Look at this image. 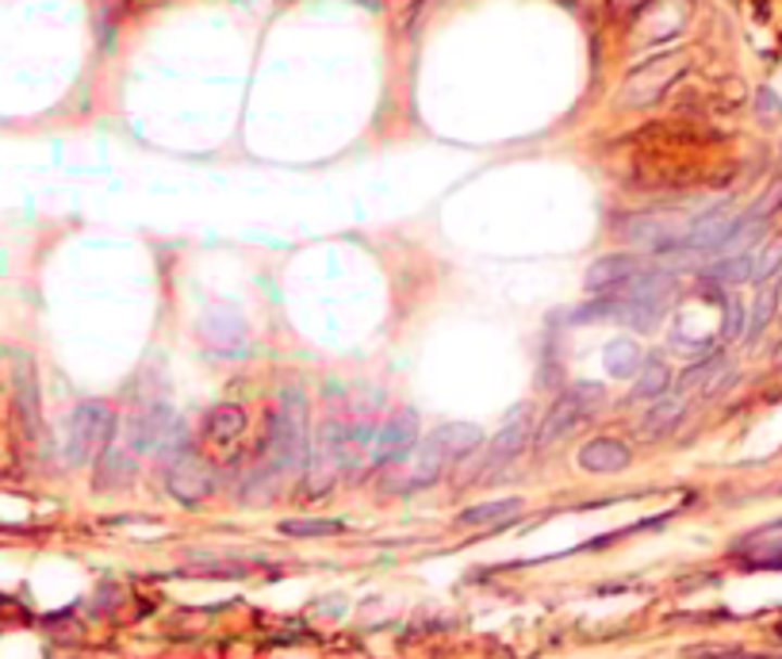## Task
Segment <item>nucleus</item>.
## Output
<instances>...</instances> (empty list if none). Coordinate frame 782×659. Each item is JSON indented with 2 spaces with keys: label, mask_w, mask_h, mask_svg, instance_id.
<instances>
[{
  "label": "nucleus",
  "mask_w": 782,
  "mask_h": 659,
  "mask_svg": "<svg viewBox=\"0 0 782 659\" xmlns=\"http://www.w3.org/2000/svg\"><path fill=\"white\" fill-rule=\"evenodd\" d=\"M311 456V426H307V400H303L300 388H285L280 391L277 415L269 426V460L273 472H295V468H307Z\"/></svg>",
  "instance_id": "1"
},
{
  "label": "nucleus",
  "mask_w": 782,
  "mask_h": 659,
  "mask_svg": "<svg viewBox=\"0 0 782 659\" xmlns=\"http://www.w3.org/2000/svg\"><path fill=\"white\" fill-rule=\"evenodd\" d=\"M345 465V426L342 422H323L318 433L311 438V456H307V495L318 498L330 491L338 480V468Z\"/></svg>",
  "instance_id": "7"
},
{
  "label": "nucleus",
  "mask_w": 782,
  "mask_h": 659,
  "mask_svg": "<svg viewBox=\"0 0 782 659\" xmlns=\"http://www.w3.org/2000/svg\"><path fill=\"white\" fill-rule=\"evenodd\" d=\"M526 510V503L521 498H499V503H480V506H468L465 514H461V525H468V530H499V525H506V521H514L518 514Z\"/></svg>",
  "instance_id": "16"
},
{
  "label": "nucleus",
  "mask_w": 782,
  "mask_h": 659,
  "mask_svg": "<svg viewBox=\"0 0 782 659\" xmlns=\"http://www.w3.org/2000/svg\"><path fill=\"white\" fill-rule=\"evenodd\" d=\"M726 368V357H709V360H702V365H694L691 372L683 376V391H691V388H706L709 383V376H717Z\"/></svg>",
  "instance_id": "27"
},
{
  "label": "nucleus",
  "mask_w": 782,
  "mask_h": 659,
  "mask_svg": "<svg viewBox=\"0 0 782 659\" xmlns=\"http://www.w3.org/2000/svg\"><path fill=\"white\" fill-rule=\"evenodd\" d=\"M165 487H169V495L177 498V503L195 506L212 491V468H207L204 456H195L192 448H180V453L169 456V465H165Z\"/></svg>",
  "instance_id": "8"
},
{
  "label": "nucleus",
  "mask_w": 782,
  "mask_h": 659,
  "mask_svg": "<svg viewBox=\"0 0 782 659\" xmlns=\"http://www.w3.org/2000/svg\"><path fill=\"white\" fill-rule=\"evenodd\" d=\"M16 410H20V422H24L27 438H39L42 410H39V380H35L31 360H20L16 365Z\"/></svg>",
  "instance_id": "14"
},
{
  "label": "nucleus",
  "mask_w": 782,
  "mask_h": 659,
  "mask_svg": "<svg viewBox=\"0 0 782 659\" xmlns=\"http://www.w3.org/2000/svg\"><path fill=\"white\" fill-rule=\"evenodd\" d=\"M430 438H433V445L445 453V460H461V456H468L476 445H480L483 430L472 422H449V426H441V430H433Z\"/></svg>",
  "instance_id": "18"
},
{
  "label": "nucleus",
  "mask_w": 782,
  "mask_h": 659,
  "mask_svg": "<svg viewBox=\"0 0 782 659\" xmlns=\"http://www.w3.org/2000/svg\"><path fill=\"white\" fill-rule=\"evenodd\" d=\"M636 273H641V261H636L633 253H606V257H598L595 265L586 269L583 284L586 292H618Z\"/></svg>",
  "instance_id": "10"
},
{
  "label": "nucleus",
  "mask_w": 782,
  "mask_h": 659,
  "mask_svg": "<svg viewBox=\"0 0 782 659\" xmlns=\"http://www.w3.org/2000/svg\"><path fill=\"white\" fill-rule=\"evenodd\" d=\"M603 365L606 372L614 376V380H629V376L641 372V350H636V342H629V338H618V342H610L603 350Z\"/></svg>",
  "instance_id": "19"
},
{
  "label": "nucleus",
  "mask_w": 782,
  "mask_h": 659,
  "mask_svg": "<svg viewBox=\"0 0 782 659\" xmlns=\"http://www.w3.org/2000/svg\"><path fill=\"white\" fill-rule=\"evenodd\" d=\"M115 415L104 403H81L70 418V438H65V456L70 465H97V456L112 445Z\"/></svg>",
  "instance_id": "3"
},
{
  "label": "nucleus",
  "mask_w": 782,
  "mask_h": 659,
  "mask_svg": "<svg viewBox=\"0 0 782 659\" xmlns=\"http://www.w3.org/2000/svg\"><path fill=\"white\" fill-rule=\"evenodd\" d=\"M736 560L752 571H779L782 568V518L771 525H759L748 537L736 541Z\"/></svg>",
  "instance_id": "9"
},
{
  "label": "nucleus",
  "mask_w": 782,
  "mask_h": 659,
  "mask_svg": "<svg viewBox=\"0 0 782 659\" xmlns=\"http://www.w3.org/2000/svg\"><path fill=\"white\" fill-rule=\"evenodd\" d=\"M779 207H782V177L774 180L771 188H767V192H764V200H756V207H752V212L744 215V219H752V223H764L767 215H771V212H779Z\"/></svg>",
  "instance_id": "26"
},
{
  "label": "nucleus",
  "mask_w": 782,
  "mask_h": 659,
  "mask_svg": "<svg viewBox=\"0 0 782 659\" xmlns=\"http://www.w3.org/2000/svg\"><path fill=\"white\" fill-rule=\"evenodd\" d=\"M744 334V303L741 300H726V318H721V338L733 342Z\"/></svg>",
  "instance_id": "28"
},
{
  "label": "nucleus",
  "mask_w": 782,
  "mask_h": 659,
  "mask_svg": "<svg viewBox=\"0 0 782 659\" xmlns=\"http://www.w3.org/2000/svg\"><path fill=\"white\" fill-rule=\"evenodd\" d=\"M92 483L97 491H123L135 483V460H130L123 448L108 445L104 453L97 456V472H92Z\"/></svg>",
  "instance_id": "15"
},
{
  "label": "nucleus",
  "mask_w": 782,
  "mask_h": 659,
  "mask_svg": "<svg viewBox=\"0 0 782 659\" xmlns=\"http://www.w3.org/2000/svg\"><path fill=\"white\" fill-rule=\"evenodd\" d=\"M779 641H782V633H779Z\"/></svg>",
  "instance_id": "30"
},
{
  "label": "nucleus",
  "mask_w": 782,
  "mask_h": 659,
  "mask_svg": "<svg viewBox=\"0 0 782 659\" xmlns=\"http://www.w3.org/2000/svg\"><path fill=\"white\" fill-rule=\"evenodd\" d=\"M683 407H686V400L683 395H660V403L648 410V418H644V430L656 438V433H664V430H671V426L683 418Z\"/></svg>",
  "instance_id": "22"
},
{
  "label": "nucleus",
  "mask_w": 782,
  "mask_h": 659,
  "mask_svg": "<svg viewBox=\"0 0 782 659\" xmlns=\"http://www.w3.org/2000/svg\"><path fill=\"white\" fill-rule=\"evenodd\" d=\"M668 292H671L668 273H636L618 292H610L614 318H621L626 326H633V330L644 334V330H652V326L660 322L664 307H668Z\"/></svg>",
  "instance_id": "2"
},
{
  "label": "nucleus",
  "mask_w": 782,
  "mask_h": 659,
  "mask_svg": "<svg viewBox=\"0 0 782 659\" xmlns=\"http://www.w3.org/2000/svg\"><path fill=\"white\" fill-rule=\"evenodd\" d=\"M779 269H782V242H767L764 250H759V257H752V280L767 284Z\"/></svg>",
  "instance_id": "25"
},
{
  "label": "nucleus",
  "mask_w": 782,
  "mask_h": 659,
  "mask_svg": "<svg viewBox=\"0 0 782 659\" xmlns=\"http://www.w3.org/2000/svg\"><path fill=\"white\" fill-rule=\"evenodd\" d=\"M706 277L717 280V284H741V280L752 277V257L748 253H741V257H717L706 269Z\"/></svg>",
  "instance_id": "23"
},
{
  "label": "nucleus",
  "mask_w": 782,
  "mask_h": 659,
  "mask_svg": "<svg viewBox=\"0 0 782 659\" xmlns=\"http://www.w3.org/2000/svg\"><path fill=\"white\" fill-rule=\"evenodd\" d=\"M242 430H245V415H242V407H235V403H219V407L207 410L204 438L212 441V445H219V448L235 445V441L242 438Z\"/></svg>",
  "instance_id": "17"
},
{
  "label": "nucleus",
  "mask_w": 782,
  "mask_h": 659,
  "mask_svg": "<svg viewBox=\"0 0 782 659\" xmlns=\"http://www.w3.org/2000/svg\"><path fill=\"white\" fill-rule=\"evenodd\" d=\"M526 438H530V422H526V410H518V415H514L510 422H506L503 430L491 438L488 465H483V472H499L503 465H510L514 456L526 448Z\"/></svg>",
  "instance_id": "13"
},
{
  "label": "nucleus",
  "mask_w": 782,
  "mask_h": 659,
  "mask_svg": "<svg viewBox=\"0 0 782 659\" xmlns=\"http://www.w3.org/2000/svg\"><path fill=\"white\" fill-rule=\"evenodd\" d=\"M668 388H671V368L664 365L660 357L644 360L641 372H636V388H633L636 400H660V395H668Z\"/></svg>",
  "instance_id": "20"
},
{
  "label": "nucleus",
  "mask_w": 782,
  "mask_h": 659,
  "mask_svg": "<svg viewBox=\"0 0 782 659\" xmlns=\"http://www.w3.org/2000/svg\"><path fill=\"white\" fill-rule=\"evenodd\" d=\"M598 403H603V388L598 383H576L571 391H564L560 400L553 403V410L545 415V422L538 426V448H553L560 438H568Z\"/></svg>",
  "instance_id": "4"
},
{
  "label": "nucleus",
  "mask_w": 782,
  "mask_h": 659,
  "mask_svg": "<svg viewBox=\"0 0 782 659\" xmlns=\"http://www.w3.org/2000/svg\"><path fill=\"white\" fill-rule=\"evenodd\" d=\"M445 465H449L445 453L433 445V438H426L422 453H418V460H415V472H411V483H415V487H430V483H438V476Z\"/></svg>",
  "instance_id": "21"
},
{
  "label": "nucleus",
  "mask_w": 782,
  "mask_h": 659,
  "mask_svg": "<svg viewBox=\"0 0 782 659\" xmlns=\"http://www.w3.org/2000/svg\"><path fill=\"white\" fill-rule=\"evenodd\" d=\"M771 315H774V288H764L756 307H752V334H759V330L771 322Z\"/></svg>",
  "instance_id": "29"
},
{
  "label": "nucleus",
  "mask_w": 782,
  "mask_h": 659,
  "mask_svg": "<svg viewBox=\"0 0 782 659\" xmlns=\"http://www.w3.org/2000/svg\"><path fill=\"white\" fill-rule=\"evenodd\" d=\"M280 530H285L288 537H330V533H342L345 525L330 518H288Z\"/></svg>",
  "instance_id": "24"
},
{
  "label": "nucleus",
  "mask_w": 782,
  "mask_h": 659,
  "mask_svg": "<svg viewBox=\"0 0 782 659\" xmlns=\"http://www.w3.org/2000/svg\"><path fill=\"white\" fill-rule=\"evenodd\" d=\"M130 448L142 456H173L188 448L185 426L169 407H147L130 422Z\"/></svg>",
  "instance_id": "5"
},
{
  "label": "nucleus",
  "mask_w": 782,
  "mask_h": 659,
  "mask_svg": "<svg viewBox=\"0 0 782 659\" xmlns=\"http://www.w3.org/2000/svg\"><path fill=\"white\" fill-rule=\"evenodd\" d=\"M418 441V430H415V415H400L391 418V422H383L380 430H376V453L373 460L376 465H388V460H403V456L415 448Z\"/></svg>",
  "instance_id": "12"
},
{
  "label": "nucleus",
  "mask_w": 782,
  "mask_h": 659,
  "mask_svg": "<svg viewBox=\"0 0 782 659\" xmlns=\"http://www.w3.org/2000/svg\"><path fill=\"white\" fill-rule=\"evenodd\" d=\"M629 460H633V453H629V445L618 438H595L579 448V468L595 476L621 472V468H629Z\"/></svg>",
  "instance_id": "11"
},
{
  "label": "nucleus",
  "mask_w": 782,
  "mask_h": 659,
  "mask_svg": "<svg viewBox=\"0 0 782 659\" xmlns=\"http://www.w3.org/2000/svg\"><path fill=\"white\" fill-rule=\"evenodd\" d=\"M686 65V54H664V58H652V62L636 65L633 74L626 77V85H621V104L626 107H648L656 104V100L668 92V85L676 81L679 74H683Z\"/></svg>",
  "instance_id": "6"
}]
</instances>
